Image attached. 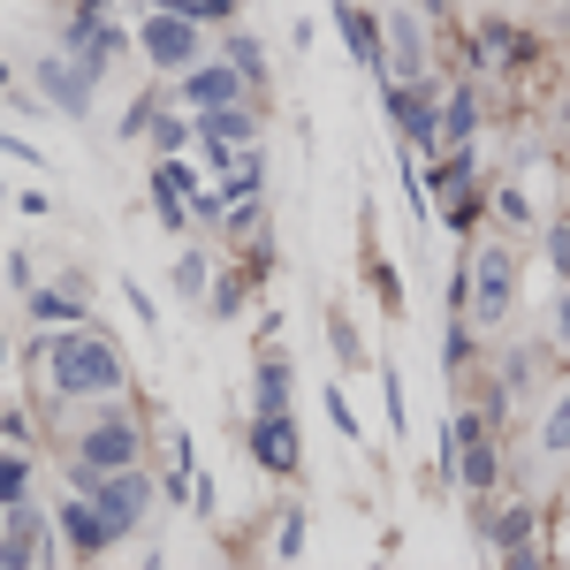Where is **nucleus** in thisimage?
<instances>
[{
	"label": "nucleus",
	"instance_id": "2",
	"mask_svg": "<svg viewBox=\"0 0 570 570\" xmlns=\"http://www.w3.org/2000/svg\"><path fill=\"white\" fill-rule=\"evenodd\" d=\"M456 282H464V320L480 327V335H502L510 320H518V297H525V252H518V236H472V259L456 266Z\"/></svg>",
	"mask_w": 570,
	"mask_h": 570
},
{
	"label": "nucleus",
	"instance_id": "35",
	"mask_svg": "<svg viewBox=\"0 0 570 570\" xmlns=\"http://www.w3.org/2000/svg\"><path fill=\"white\" fill-rule=\"evenodd\" d=\"M556 23H563V31H570V0H556Z\"/></svg>",
	"mask_w": 570,
	"mask_h": 570
},
{
	"label": "nucleus",
	"instance_id": "30",
	"mask_svg": "<svg viewBox=\"0 0 570 570\" xmlns=\"http://www.w3.org/2000/svg\"><path fill=\"white\" fill-rule=\"evenodd\" d=\"M327 419H335V426L357 441V411H351V395H343V389H327Z\"/></svg>",
	"mask_w": 570,
	"mask_h": 570
},
{
	"label": "nucleus",
	"instance_id": "34",
	"mask_svg": "<svg viewBox=\"0 0 570 570\" xmlns=\"http://www.w3.org/2000/svg\"><path fill=\"white\" fill-rule=\"evenodd\" d=\"M556 122H563V137H570V91H563V99H556Z\"/></svg>",
	"mask_w": 570,
	"mask_h": 570
},
{
	"label": "nucleus",
	"instance_id": "20",
	"mask_svg": "<svg viewBox=\"0 0 570 570\" xmlns=\"http://www.w3.org/2000/svg\"><path fill=\"white\" fill-rule=\"evenodd\" d=\"M487 220H494L502 236H532V228H540V214H532V198L518 190V183H502V190L487 198Z\"/></svg>",
	"mask_w": 570,
	"mask_h": 570
},
{
	"label": "nucleus",
	"instance_id": "3",
	"mask_svg": "<svg viewBox=\"0 0 570 570\" xmlns=\"http://www.w3.org/2000/svg\"><path fill=\"white\" fill-rule=\"evenodd\" d=\"M69 456H85L91 472H130L145 464V426L137 411L115 395V403H85V426L69 434Z\"/></svg>",
	"mask_w": 570,
	"mask_h": 570
},
{
	"label": "nucleus",
	"instance_id": "15",
	"mask_svg": "<svg viewBox=\"0 0 570 570\" xmlns=\"http://www.w3.org/2000/svg\"><path fill=\"white\" fill-rule=\"evenodd\" d=\"M480 122H487V99H480V85H472V69H464V77H449V91H441V153L472 145Z\"/></svg>",
	"mask_w": 570,
	"mask_h": 570
},
{
	"label": "nucleus",
	"instance_id": "12",
	"mask_svg": "<svg viewBox=\"0 0 570 570\" xmlns=\"http://www.w3.org/2000/svg\"><path fill=\"white\" fill-rule=\"evenodd\" d=\"M198 145H206V160H214V168H228L236 153H252V145H259V99L206 107V115H198Z\"/></svg>",
	"mask_w": 570,
	"mask_h": 570
},
{
	"label": "nucleus",
	"instance_id": "28",
	"mask_svg": "<svg viewBox=\"0 0 570 570\" xmlns=\"http://www.w3.org/2000/svg\"><path fill=\"white\" fill-rule=\"evenodd\" d=\"M327 343H335V357H343V365H357V357H365V343H357L351 320H335V335H327Z\"/></svg>",
	"mask_w": 570,
	"mask_h": 570
},
{
	"label": "nucleus",
	"instance_id": "29",
	"mask_svg": "<svg viewBox=\"0 0 570 570\" xmlns=\"http://www.w3.org/2000/svg\"><path fill=\"white\" fill-rule=\"evenodd\" d=\"M8 282H16V289H39V259H31V252H8Z\"/></svg>",
	"mask_w": 570,
	"mask_h": 570
},
{
	"label": "nucleus",
	"instance_id": "26",
	"mask_svg": "<svg viewBox=\"0 0 570 570\" xmlns=\"http://www.w3.org/2000/svg\"><path fill=\"white\" fill-rule=\"evenodd\" d=\"M206 305H214V320H236V312H244V274H228V266H220V282H214V297H206Z\"/></svg>",
	"mask_w": 570,
	"mask_h": 570
},
{
	"label": "nucleus",
	"instance_id": "1",
	"mask_svg": "<svg viewBox=\"0 0 570 570\" xmlns=\"http://www.w3.org/2000/svg\"><path fill=\"white\" fill-rule=\"evenodd\" d=\"M39 381L53 403H115V395H130V365L99 327L77 320V327H53L39 343Z\"/></svg>",
	"mask_w": 570,
	"mask_h": 570
},
{
	"label": "nucleus",
	"instance_id": "27",
	"mask_svg": "<svg viewBox=\"0 0 570 570\" xmlns=\"http://www.w3.org/2000/svg\"><path fill=\"white\" fill-rule=\"evenodd\" d=\"M274 556H305V510H297V502H289L282 525H274Z\"/></svg>",
	"mask_w": 570,
	"mask_h": 570
},
{
	"label": "nucleus",
	"instance_id": "17",
	"mask_svg": "<svg viewBox=\"0 0 570 570\" xmlns=\"http://www.w3.org/2000/svg\"><path fill=\"white\" fill-rule=\"evenodd\" d=\"M23 305H31L39 327H77V320L91 312V289L69 274V282H39V289H23Z\"/></svg>",
	"mask_w": 570,
	"mask_h": 570
},
{
	"label": "nucleus",
	"instance_id": "24",
	"mask_svg": "<svg viewBox=\"0 0 570 570\" xmlns=\"http://www.w3.org/2000/svg\"><path fill=\"white\" fill-rule=\"evenodd\" d=\"M220 53H228V61H236V69L252 77V91L266 85V46L252 39V31H228V46H220Z\"/></svg>",
	"mask_w": 570,
	"mask_h": 570
},
{
	"label": "nucleus",
	"instance_id": "14",
	"mask_svg": "<svg viewBox=\"0 0 570 570\" xmlns=\"http://www.w3.org/2000/svg\"><path fill=\"white\" fill-rule=\"evenodd\" d=\"M532 449H540V480H556V472H570V365H563V381L548 389V403H540V426H532Z\"/></svg>",
	"mask_w": 570,
	"mask_h": 570
},
{
	"label": "nucleus",
	"instance_id": "31",
	"mask_svg": "<svg viewBox=\"0 0 570 570\" xmlns=\"http://www.w3.org/2000/svg\"><path fill=\"white\" fill-rule=\"evenodd\" d=\"M8 449H31V411H23V403L8 411Z\"/></svg>",
	"mask_w": 570,
	"mask_h": 570
},
{
	"label": "nucleus",
	"instance_id": "7",
	"mask_svg": "<svg viewBox=\"0 0 570 570\" xmlns=\"http://www.w3.org/2000/svg\"><path fill=\"white\" fill-rule=\"evenodd\" d=\"M441 91H449V77L389 85V115H395V130L411 137V153H419V160H441Z\"/></svg>",
	"mask_w": 570,
	"mask_h": 570
},
{
	"label": "nucleus",
	"instance_id": "19",
	"mask_svg": "<svg viewBox=\"0 0 570 570\" xmlns=\"http://www.w3.org/2000/svg\"><path fill=\"white\" fill-rule=\"evenodd\" d=\"M335 31H343V46H351L373 77L389 69V46H381V8H351V0H335Z\"/></svg>",
	"mask_w": 570,
	"mask_h": 570
},
{
	"label": "nucleus",
	"instance_id": "4",
	"mask_svg": "<svg viewBox=\"0 0 570 570\" xmlns=\"http://www.w3.org/2000/svg\"><path fill=\"white\" fill-rule=\"evenodd\" d=\"M137 53H145V69L153 77H183V69H198L206 61V16H190V8H153L145 23H137Z\"/></svg>",
	"mask_w": 570,
	"mask_h": 570
},
{
	"label": "nucleus",
	"instance_id": "18",
	"mask_svg": "<svg viewBox=\"0 0 570 570\" xmlns=\"http://www.w3.org/2000/svg\"><path fill=\"white\" fill-rule=\"evenodd\" d=\"M289 395H297V365L266 343L259 351V373H252V419H274V411H289Z\"/></svg>",
	"mask_w": 570,
	"mask_h": 570
},
{
	"label": "nucleus",
	"instance_id": "8",
	"mask_svg": "<svg viewBox=\"0 0 570 570\" xmlns=\"http://www.w3.org/2000/svg\"><path fill=\"white\" fill-rule=\"evenodd\" d=\"M91 502L107 510V525L122 532H145V518H153V502H168V487L153 480L145 464H130V472H99V487H91Z\"/></svg>",
	"mask_w": 570,
	"mask_h": 570
},
{
	"label": "nucleus",
	"instance_id": "22",
	"mask_svg": "<svg viewBox=\"0 0 570 570\" xmlns=\"http://www.w3.org/2000/svg\"><path fill=\"white\" fill-rule=\"evenodd\" d=\"M540 320H548L540 335H548L556 365H570V282H556V289H548V312H540Z\"/></svg>",
	"mask_w": 570,
	"mask_h": 570
},
{
	"label": "nucleus",
	"instance_id": "13",
	"mask_svg": "<svg viewBox=\"0 0 570 570\" xmlns=\"http://www.w3.org/2000/svg\"><path fill=\"white\" fill-rule=\"evenodd\" d=\"M53 525H61V548L85 556V563H91V556H107V548H122V532L107 525V510H99L91 494H77V487L53 502Z\"/></svg>",
	"mask_w": 570,
	"mask_h": 570
},
{
	"label": "nucleus",
	"instance_id": "10",
	"mask_svg": "<svg viewBox=\"0 0 570 570\" xmlns=\"http://www.w3.org/2000/svg\"><path fill=\"white\" fill-rule=\"evenodd\" d=\"M61 46H69V53H77L85 69H99V77H107V61H122V53L137 46V31H122V23H115V16H107L99 0H85V8L69 16V31H61Z\"/></svg>",
	"mask_w": 570,
	"mask_h": 570
},
{
	"label": "nucleus",
	"instance_id": "5",
	"mask_svg": "<svg viewBox=\"0 0 570 570\" xmlns=\"http://www.w3.org/2000/svg\"><path fill=\"white\" fill-rule=\"evenodd\" d=\"M381 46H389V85H419L434 77V16L411 0H381Z\"/></svg>",
	"mask_w": 570,
	"mask_h": 570
},
{
	"label": "nucleus",
	"instance_id": "25",
	"mask_svg": "<svg viewBox=\"0 0 570 570\" xmlns=\"http://www.w3.org/2000/svg\"><path fill=\"white\" fill-rule=\"evenodd\" d=\"M31 494V449H8V472H0V502H23Z\"/></svg>",
	"mask_w": 570,
	"mask_h": 570
},
{
	"label": "nucleus",
	"instance_id": "9",
	"mask_svg": "<svg viewBox=\"0 0 570 570\" xmlns=\"http://www.w3.org/2000/svg\"><path fill=\"white\" fill-rule=\"evenodd\" d=\"M99 69H85L69 46L61 53H39V91H46V107L53 115H69V122H91V107H99Z\"/></svg>",
	"mask_w": 570,
	"mask_h": 570
},
{
	"label": "nucleus",
	"instance_id": "23",
	"mask_svg": "<svg viewBox=\"0 0 570 570\" xmlns=\"http://www.w3.org/2000/svg\"><path fill=\"white\" fill-rule=\"evenodd\" d=\"M540 252H548V266H556V282H570V206L540 220Z\"/></svg>",
	"mask_w": 570,
	"mask_h": 570
},
{
	"label": "nucleus",
	"instance_id": "33",
	"mask_svg": "<svg viewBox=\"0 0 570 570\" xmlns=\"http://www.w3.org/2000/svg\"><path fill=\"white\" fill-rule=\"evenodd\" d=\"M411 8H426V16H434V23H441V16H449V0H411Z\"/></svg>",
	"mask_w": 570,
	"mask_h": 570
},
{
	"label": "nucleus",
	"instance_id": "16",
	"mask_svg": "<svg viewBox=\"0 0 570 570\" xmlns=\"http://www.w3.org/2000/svg\"><path fill=\"white\" fill-rule=\"evenodd\" d=\"M297 456H305V441H297V411H274V419H252V464L259 472H297Z\"/></svg>",
	"mask_w": 570,
	"mask_h": 570
},
{
	"label": "nucleus",
	"instance_id": "21",
	"mask_svg": "<svg viewBox=\"0 0 570 570\" xmlns=\"http://www.w3.org/2000/svg\"><path fill=\"white\" fill-rule=\"evenodd\" d=\"M214 266H220L214 252H198V244H190V252L176 259V297H214V282H220Z\"/></svg>",
	"mask_w": 570,
	"mask_h": 570
},
{
	"label": "nucleus",
	"instance_id": "11",
	"mask_svg": "<svg viewBox=\"0 0 570 570\" xmlns=\"http://www.w3.org/2000/svg\"><path fill=\"white\" fill-rule=\"evenodd\" d=\"M236 99H259L252 91V77L228 61V53H214V61H198V69H183L176 85V107L183 115H206V107H236Z\"/></svg>",
	"mask_w": 570,
	"mask_h": 570
},
{
	"label": "nucleus",
	"instance_id": "6",
	"mask_svg": "<svg viewBox=\"0 0 570 570\" xmlns=\"http://www.w3.org/2000/svg\"><path fill=\"white\" fill-rule=\"evenodd\" d=\"M494 411H464L456 426H449V449H456V480H464V494H494L502 487V441H494Z\"/></svg>",
	"mask_w": 570,
	"mask_h": 570
},
{
	"label": "nucleus",
	"instance_id": "32",
	"mask_svg": "<svg viewBox=\"0 0 570 570\" xmlns=\"http://www.w3.org/2000/svg\"><path fill=\"white\" fill-rule=\"evenodd\" d=\"M206 8V23H236V0H198Z\"/></svg>",
	"mask_w": 570,
	"mask_h": 570
}]
</instances>
